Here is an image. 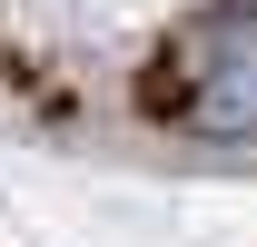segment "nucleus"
Masks as SVG:
<instances>
[{
	"instance_id": "f257e3e1",
	"label": "nucleus",
	"mask_w": 257,
	"mask_h": 247,
	"mask_svg": "<svg viewBox=\"0 0 257 247\" xmlns=\"http://www.w3.org/2000/svg\"><path fill=\"white\" fill-rule=\"evenodd\" d=\"M178 109L198 139H257V20H208Z\"/></svg>"
}]
</instances>
